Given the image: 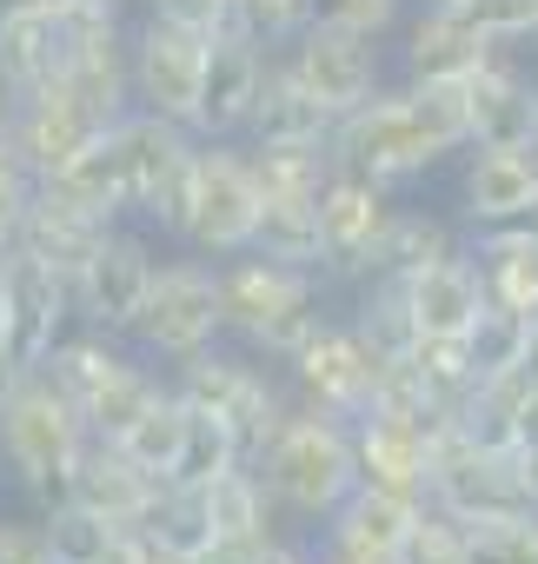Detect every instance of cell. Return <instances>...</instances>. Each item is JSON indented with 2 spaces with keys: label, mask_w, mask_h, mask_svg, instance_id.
Returning a JSON list of instances; mask_svg holds the SVG:
<instances>
[{
  "label": "cell",
  "mask_w": 538,
  "mask_h": 564,
  "mask_svg": "<svg viewBox=\"0 0 538 564\" xmlns=\"http://www.w3.org/2000/svg\"><path fill=\"white\" fill-rule=\"evenodd\" d=\"M531 226H538V213H531Z\"/></svg>",
  "instance_id": "be15d7a7"
},
{
  "label": "cell",
  "mask_w": 538,
  "mask_h": 564,
  "mask_svg": "<svg viewBox=\"0 0 538 564\" xmlns=\"http://www.w3.org/2000/svg\"><path fill=\"white\" fill-rule=\"evenodd\" d=\"M114 147H120V173H127V213L180 232L186 226V199H193V160H200V133L166 120V113H120L114 120Z\"/></svg>",
  "instance_id": "8992f818"
},
{
  "label": "cell",
  "mask_w": 538,
  "mask_h": 564,
  "mask_svg": "<svg viewBox=\"0 0 538 564\" xmlns=\"http://www.w3.org/2000/svg\"><path fill=\"white\" fill-rule=\"evenodd\" d=\"M252 252L280 265H313L320 272V199L306 193H259V226Z\"/></svg>",
  "instance_id": "836d02e7"
},
{
  "label": "cell",
  "mask_w": 538,
  "mask_h": 564,
  "mask_svg": "<svg viewBox=\"0 0 538 564\" xmlns=\"http://www.w3.org/2000/svg\"><path fill=\"white\" fill-rule=\"evenodd\" d=\"M426 498H432L439 511H452L459 524H492V518L531 511V505H525V485H518V471H512V452H492V445L465 438L459 425L432 438Z\"/></svg>",
  "instance_id": "9c48e42d"
},
{
  "label": "cell",
  "mask_w": 538,
  "mask_h": 564,
  "mask_svg": "<svg viewBox=\"0 0 538 564\" xmlns=\"http://www.w3.org/2000/svg\"><path fill=\"white\" fill-rule=\"evenodd\" d=\"M0 326H8V272H0Z\"/></svg>",
  "instance_id": "6f0895ef"
},
{
  "label": "cell",
  "mask_w": 538,
  "mask_h": 564,
  "mask_svg": "<svg viewBox=\"0 0 538 564\" xmlns=\"http://www.w3.org/2000/svg\"><path fill=\"white\" fill-rule=\"evenodd\" d=\"M107 127L67 94V80H54V87H41V94H28L21 100V113H14V153L28 160V173L34 180H54L80 147H94Z\"/></svg>",
  "instance_id": "d6986e66"
},
{
  "label": "cell",
  "mask_w": 538,
  "mask_h": 564,
  "mask_svg": "<svg viewBox=\"0 0 538 564\" xmlns=\"http://www.w3.org/2000/svg\"><path fill=\"white\" fill-rule=\"evenodd\" d=\"M0 272H8V326H0V339H8V352L34 372L61 346L67 319H74V286L54 265L28 259L14 246H8V259H0Z\"/></svg>",
  "instance_id": "9a60e30c"
},
{
  "label": "cell",
  "mask_w": 538,
  "mask_h": 564,
  "mask_svg": "<svg viewBox=\"0 0 538 564\" xmlns=\"http://www.w3.org/2000/svg\"><path fill=\"white\" fill-rule=\"evenodd\" d=\"M266 564H320L306 544H287V538H273V544H266Z\"/></svg>",
  "instance_id": "11a10c76"
},
{
  "label": "cell",
  "mask_w": 538,
  "mask_h": 564,
  "mask_svg": "<svg viewBox=\"0 0 538 564\" xmlns=\"http://www.w3.org/2000/svg\"><path fill=\"white\" fill-rule=\"evenodd\" d=\"M465 557H472V531H465L452 511H439V505L426 498L419 518H412V531H406L399 564H465Z\"/></svg>",
  "instance_id": "b9f144b4"
},
{
  "label": "cell",
  "mask_w": 538,
  "mask_h": 564,
  "mask_svg": "<svg viewBox=\"0 0 538 564\" xmlns=\"http://www.w3.org/2000/svg\"><path fill=\"white\" fill-rule=\"evenodd\" d=\"M538 213V153L531 147H478L465 166V219L518 226Z\"/></svg>",
  "instance_id": "603a6c76"
},
{
  "label": "cell",
  "mask_w": 538,
  "mask_h": 564,
  "mask_svg": "<svg viewBox=\"0 0 538 564\" xmlns=\"http://www.w3.org/2000/svg\"><path fill=\"white\" fill-rule=\"evenodd\" d=\"M34 173H28V160L14 153V147H0V226H8V239H14V219L28 213V199H34Z\"/></svg>",
  "instance_id": "c3c4849f"
},
{
  "label": "cell",
  "mask_w": 538,
  "mask_h": 564,
  "mask_svg": "<svg viewBox=\"0 0 538 564\" xmlns=\"http://www.w3.org/2000/svg\"><path fill=\"white\" fill-rule=\"evenodd\" d=\"M219 333H226V313H219V265H206V259H173V265L153 272V293H147V306H140V319H133L127 339H140V352L180 366V359L206 352Z\"/></svg>",
  "instance_id": "ba28073f"
},
{
  "label": "cell",
  "mask_w": 538,
  "mask_h": 564,
  "mask_svg": "<svg viewBox=\"0 0 538 564\" xmlns=\"http://www.w3.org/2000/svg\"><path fill=\"white\" fill-rule=\"evenodd\" d=\"M80 445H87L80 405L34 366V372L14 386V399L0 405V465H8V471L34 491V505L47 511V505L67 498V471H74Z\"/></svg>",
  "instance_id": "277c9868"
},
{
  "label": "cell",
  "mask_w": 538,
  "mask_h": 564,
  "mask_svg": "<svg viewBox=\"0 0 538 564\" xmlns=\"http://www.w3.org/2000/svg\"><path fill=\"white\" fill-rule=\"evenodd\" d=\"M47 524V557L54 564H147V538L133 524H107L100 511H80V505H47L41 511Z\"/></svg>",
  "instance_id": "83f0119b"
},
{
  "label": "cell",
  "mask_w": 538,
  "mask_h": 564,
  "mask_svg": "<svg viewBox=\"0 0 538 564\" xmlns=\"http://www.w3.org/2000/svg\"><path fill=\"white\" fill-rule=\"evenodd\" d=\"M472 557L465 564H538V511H512L492 524H465Z\"/></svg>",
  "instance_id": "f6af8a7d"
},
{
  "label": "cell",
  "mask_w": 538,
  "mask_h": 564,
  "mask_svg": "<svg viewBox=\"0 0 538 564\" xmlns=\"http://www.w3.org/2000/svg\"><path fill=\"white\" fill-rule=\"evenodd\" d=\"M353 458H359V485H379V491H399V498H426V478H432V438L426 432L366 412L353 425Z\"/></svg>",
  "instance_id": "d4e9b609"
},
{
  "label": "cell",
  "mask_w": 538,
  "mask_h": 564,
  "mask_svg": "<svg viewBox=\"0 0 538 564\" xmlns=\"http://www.w3.org/2000/svg\"><path fill=\"white\" fill-rule=\"evenodd\" d=\"M459 147H465V100L459 87H439V80H412L399 94L379 87L373 100L333 120V160L386 186L439 166Z\"/></svg>",
  "instance_id": "6da1fadb"
},
{
  "label": "cell",
  "mask_w": 538,
  "mask_h": 564,
  "mask_svg": "<svg viewBox=\"0 0 538 564\" xmlns=\"http://www.w3.org/2000/svg\"><path fill=\"white\" fill-rule=\"evenodd\" d=\"M153 272H160L153 246L140 232H127V226H107L100 246L87 252L80 279H74V319L127 339L133 319H140V306H147V293H153Z\"/></svg>",
  "instance_id": "8fae6325"
},
{
  "label": "cell",
  "mask_w": 538,
  "mask_h": 564,
  "mask_svg": "<svg viewBox=\"0 0 538 564\" xmlns=\"http://www.w3.org/2000/svg\"><path fill=\"white\" fill-rule=\"evenodd\" d=\"M259 74H266V47L239 28L213 34L206 41V74H200V100H193V133L200 140H239L246 133V113H252V94H259Z\"/></svg>",
  "instance_id": "2e32d148"
},
{
  "label": "cell",
  "mask_w": 538,
  "mask_h": 564,
  "mask_svg": "<svg viewBox=\"0 0 538 564\" xmlns=\"http://www.w3.org/2000/svg\"><path fill=\"white\" fill-rule=\"evenodd\" d=\"M531 326H538V319H525V313H512V306H485L478 326L465 333L472 379H498V372L531 366Z\"/></svg>",
  "instance_id": "74e56055"
},
{
  "label": "cell",
  "mask_w": 538,
  "mask_h": 564,
  "mask_svg": "<svg viewBox=\"0 0 538 564\" xmlns=\"http://www.w3.org/2000/svg\"><path fill=\"white\" fill-rule=\"evenodd\" d=\"M226 465H239L226 425H219L213 412H193V405H186V438H180V458H173L166 485H206V478L226 471Z\"/></svg>",
  "instance_id": "60d3db41"
},
{
  "label": "cell",
  "mask_w": 538,
  "mask_h": 564,
  "mask_svg": "<svg viewBox=\"0 0 538 564\" xmlns=\"http://www.w3.org/2000/svg\"><path fill=\"white\" fill-rule=\"evenodd\" d=\"M74 0H0V14H67Z\"/></svg>",
  "instance_id": "9f6ffc18"
},
{
  "label": "cell",
  "mask_w": 538,
  "mask_h": 564,
  "mask_svg": "<svg viewBox=\"0 0 538 564\" xmlns=\"http://www.w3.org/2000/svg\"><path fill=\"white\" fill-rule=\"evenodd\" d=\"M313 557H320V551H313ZM320 564H340V557H320Z\"/></svg>",
  "instance_id": "91938a15"
},
{
  "label": "cell",
  "mask_w": 538,
  "mask_h": 564,
  "mask_svg": "<svg viewBox=\"0 0 538 564\" xmlns=\"http://www.w3.org/2000/svg\"><path fill=\"white\" fill-rule=\"evenodd\" d=\"M252 226H259V180H252L246 153L233 140H200L180 239L206 259H239V252H252Z\"/></svg>",
  "instance_id": "52a82bcc"
},
{
  "label": "cell",
  "mask_w": 538,
  "mask_h": 564,
  "mask_svg": "<svg viewBox=\"0 0 538 564\" xmlns=\"http://www.w3.org/2000/svg\"><path fill=\"white\" fill-rule=\"evenodd\" d=\"M445 252H459L452 226H445V219H432V213L399 206V213H392V226H386V239H379V252H373V272H399V279H412V272H426V265H432V259H445ZM373 272H366V279H373Z\"/></svg>",
  "instance_id": "d590c367"
},
{
  "label": "cell",
  "mask_w": 538,
  "mask_h": 564,
  "mask_svg": "<svg viewBox=\"0 0 538 564\" xmlns=\"http://www.w3.org/2000/svg\"><path fill=\"white\" fill-rule=\"evenodd\" d=\"M107 226H120V219H94V213L67 206L54 186H34L28 213L14 219V252H28V259L54 265V272L67 279V286H74L80 265H87V252L100 246V232H107Z\"/></svg>",
  "instance_id": "ffe728a7"
},
{
  "label": "cell",
  "mask_w": 538,
  "mask_h": 564,
  "mask_svg": "<svg viewBox=\"0 0 538 564\" xmlns=\"http://www.w3.org/2000/svg\"><path fill=\"white\" fill-rule=\"evenodd\" d=\"M21 379H28V366H21V359L8 352V339H0V405L14 399V386H21Z\"/></svg>",
  "instance_id": "f5cc1de1"
},
{
  "label": "cell",
  "mask_w": 538,
  "mask_h": 564,
  "mask_svg": "<svg viewBox=\"0 0 538 564\" xmlns=\"http://www.w3.org/2000/svg\"><path fill=\"white\" fill-rule=\"evenodd\" d=\"M140 531H147L160 551L193 557V551L213 538V518H206L200 485H160V491H153V505H147V518H140Z\"/></svg>",
  "instance_id": "f35d334b"
},
{
  "label": "cell",
  "mask_w": 538,
  "mask_h": 564,
  "mask_svg": "<svg viewBox=\"0 0 538 564\" xmlns=\"http://www.w3.org/2000/svg\"><path fill=\"white\" fill-rule=\"evenodd\" d=\"M160 392H166V379H160L153 366H127V372H120L107 392H94V399L80 405V419H87V438H107V445H114V438H120V432H127V425H133V419H140V412L160 399Z\"/></svg>",
  "instance_id": "ab89813d"
},
{
  "label": "cell",
  "mask_w": 538,
  "mask_h": 564,
  "mask_svg": "<svg viewBox=\"0 0 538 564\" xmlns=\"http://www.w3.org/2000/svg\"><path fill=\"white\" fill-rule=\"evenodd\" d=\"M531 47H538V28H531Z\"/></svg>",
  "instance_id": "94428289"
},
{
  "label": "cell",
  "mask_w": 538,
  "mask_h": 564,
  "mask_svg": "<svg viewBox=\"0 0 538 564\" xmlns=\"http://www.w3.org/2000/svg\"><path fill=\"white\" fill-rule=\"evenodd\" d=\"M459 100H465V147H531V127H538V80L518 74L505 61V47L472 74L459 80Z\"/></svg>",
  "instance_id": "e0dca14e"
},
{
  "label": "cell",
  "mask_w": 538,
  "mask_h": 564,
  "mask_svg": "<svg viewBox=\"0 0 538 564\" xmlns=\"http://www.w3.org/2000/svg\"><path fill=\"white\" fill-rule=\"evenodd\" d=\"M320 14V0H233V28L252 34L266 54L273 47H293V34Z\"/></svg>",
  "instance_id": "ee69618b"
},
{
  "label": "cell",
  "mask_w": 538,
  "mask_h": 564,
  "mask_svg": "<svg viewBox=\"0 0 538 564\" xmlns=\"http://www.w3.org/2000/svg\"><path fill=\"white\" fill-rule=\"evenodd\" d=\"M8 246H14V239H8V226H0V259H8Z\"/></svg>",
  "instance_id": "680465c9"
},
{
  "label": "cell",
  "mask_w": 538,
  "mask_h": 564,
  "mask_svg": "<svg viewBox=\"0 0 538 564\" xmlns=\"http://www.w3.org/2000/svg\"><path fill=\"white\" fill-rule=\"evenodd\" d=\"M512 471H518V485H525V505L538 511V432L512 445Z\"/></svg>",
  "instance_id": "816d5d0a"
},
{
  "label": "cell",
  "mask_w": 538,
  "mask_h": 564,
  "mask_svg": "<svg viewBox=\"0 0 538 564\" xmlns=\"http://www.w3.org/2000/svg\"><path fill=\"white\" fill-rule=\"evenodd\" d=\"M206 41H213V34H193V28H180V21L147 14V21L127 34L133 107L193 127V100H200V74H206Z\"/></svg>",
  "instance_id": "7c38bea8"
},
{
  "label": "cell",
  "mask_w": 538,
  "mask_h": 564,
  "mask_svg": "<svg viewBox=\"0 0 538 564\" xmlns=\"http://www.w3.org/2000/svg\"><path fill=\"white\" fill-rule=\"evenodd\" d=\"M472 259L485 272L492 306H512V313L538 319V226L531 219H518V226H478Z\"/></svg>",
  "instance_id": "484cf974"
},
{
  "label": "cell",
  "mask_w": 538,
  "mask_h": 564,
  "mask_svg": "<svg viewBox=\"0 0 538 564\" xmlns=\"http://www.w3.org/2000/svg\"><path fill=\"white\" fill-rule=\"evenodd\" d=\"M67 74V34L61 14H0V80L21 100L54 87Z\"/></svg>",
  "instance_id": "f1b7e54d"
},
{
  "label": "cell",
  "mask_w": 538,
  "mask_h": 564,
  "mask_svg": "<svg viewBox=\"0 0 538 564\" xmlns=\"http://www.w3.org/2000/svg\"><path fill=\"white\" fill-rule=\"evenodd\" d=\"M419 505H426V498H399V491L359 485V491L326 518L320 557H340V564H399V551H406V531H412Z\"/></svg>",
  "instance_id": "ac0fdd59"
},
{
  "label": "cell",
  "mask_w": 538,
  "mask_h": 564,
  "mask_svg": "<svg viewBox=\"0 0 538 564\" xmlns=\"http://www.w3.org/2000/svg\"><path fill=\"white\" fill-rule=\"evenodd\" d=\"M147 14L180 21V28H193V34H226V28H233V0H153Z\"/></svg>",
  "instance_id": "7dc6e473"
},
{
  "label": "cell",
  "mask_w": 538,
  "mask_h": 564,
  "mask_svg": "<svg viewBox=\"0 0 538 564\" xmlns=\"http://www.w3.org/2000/svg\"><path fill=\"white\" fill-rule=\"evenodd\" d=\"M127 366H133V359L120 352V333H100V326H87V333H61V346L41 359V372H47L74 405H87L94 392H107Z\"/></svg>",
  "instance_id": "f546056e"
},
{
  "label": "cell",
  "mask_w": 538,
  "mask_h": 564,
  "mask_svg": "<svg viewBox=\"0 0 538 564\" xmlns=\"http://www.w3.org/2000/svg\"><path fill=\"white\" fill-rule=\"evenodd\" d=\"M246 133H252V147H287V140H326V147H333V113L320 107V94L300 80L293 61H273V54H266V74H259Z\"/></svg>",
  "instance_id": "cb8c5ba5"
},
{
  "label": "cell",
  "mask_w": 538,
  "mask_h": 564,
  "mask_svg": "<svg viewBox=\"0 0 538 564\" xmlns=\"http://www.w3.org/2000/svg\"><path fill=\"white\" fill-rule=\"evenodd\" d=\"M153 491H160V478L140 471V465H133L120 445H107V438H87L80 458H74V471H67V505L100 511L107 524H140L147 505H153Z\"/></svg>",
  "instance_id": "44dd1931"
},
{
  "label": "cell",
  "mask_w": 538,
  "mask_h": 564,
  "mask_svg": "<svg viewBox=\"0 0 538 564\" xmlns=\"http://www.w3.org/2000/svg\"><path fill=\"white\" fill-rule=\"evenodd\" d=\"M166 386H173L193 412H213V419L226 425V438H233V458H239V465H259V458H266V445L280 438V425L293 419V399H287L273 379H266L252 359L219 352V346H206V352L180 359Z\"/></svg>",
  "instance_id": "5b68a950"
},
{
  "label": "cell",
  "mask_w": 538,
  "mask_h": 564,
  "mask_svg": "<svg viewBox=\"0 0 538 564\" xmlns=\"http://www.w3.org/2000/svg\"><path fill=\"white\" fill-rule=\"evenodd\" d=\"M426 8H439V0H426Z\"/></svg>",
  "instance_id": "6125c7cd"
},
{
  "label": "cell",
  "mask_w": 538,
  "mask_h": 564,
  "mask_svg": "<svg viewBox=\"0 0 538 564\" xmlns=\"http://www.w3.org/2000/svg\"><path fill=\"white\" fill-rule=\"evenodd\" d=\"M287 61L300 67V80L320 94V107H326L333 120L379 94V41H373V34H353V28H340V21H326V14H313V21L293 34V54H287Z\"/></svg>",
  "instance_id": "5bb4252c"
},
{
  "label": "cell",
  "mask_w": 538,
  "mask_h": 564,
  "mask_svg": "<svg viewBox=\"0 0 538 564\" xmlns=\"http://www.w3.org/2000/svg\"><path fill=\"white\" fill-rule=\"evenodd\" d=\"M353 333L392 366L419 346V313H412V286L399 272H373L366 286H359V313H353Z\"/></svg>",
  "instance_id": "1f68e13d"
},
{
  "label": "cell",
  "mask_w": 538,
  "mask_h": 564,
  "mask_svg": "<svg viewBox=\"0 0 538 564\" xmlns=\"http://www.w3.org/2000/svg\"><path fill=\"white\" fill-rule=\"evenodd\" d=\"M180 438H186V399L166 386V392H160V399H153V405H147L114 445H120L140 471H153V478L166 485V471H173V458H180Z\"/></svg>",
  "instance_id": "8d00e7d4"
},
{
  "label": "cell",
  "mask_w": 538,
  "mask_h": 564,
  "mask_svg": "<svg viewBox=\"0 0 538 564\" xmlns=\"http://www.w3.org/2000/svg\"><path fill=\"white\" fill-rule=\"evenodd\" d=\"M399 199L386 180H366L353 166H333V180L320 186V272H340V279H366L373 272V252L392 226Z\"/></svg>",
  "instance_id": "4fadbf2b"
},
{
  "label": "cell",
  "mask_w": 538,
  "mask_h": 564,
  "mask_svg": "<svg viewBox=\"0 0 538 564\" xmlns=\"http://www.w3.org/2000/svg\"><path fill=\"white\" fill-rule=\"evenodd\" d=\"M246 166L259 180V193H306L320 199V186L333 180V147L326 140H287V147H246Z\"/></svg>",
  "instance_id": "e575fe53"
},
{
  "label": "cell",
  "mask_w": 538,
  "mask_h": 564,
  "mask_svg": "<svg viewBox=\"0 0 538 564\" xmlns=\"http://www.w3.org/2000/svg\"><path fill=\"white\" fill-rule=\"evenodd\" d=\"M287 366H293L300 405L306 412H326V419H346V425H359L373 412V392H379V372H386V359L353 333V319L346 326L326 319Z\"/></svg>",
  "instance_id": "30bf717a"
},
{
  "label": "cell",
  "mask_w": 538,
  "mask_h": 564,
  "mask_svg": "<svg viewBox=\"0 0 538 564\" xmlns=\"http://www.w3.org/2000/svg\"><path fill=\"white\" fill-rule=\"evenodd\" d=\"M219 313H226V333H239L266 359H293L326 326L313 265H280L259 252H239V265H219Z\"/></svg>",
  "instance_id": "3957f363"
},
{
  "label": "cell",
  "mask_w": 538,
  "mask_h": 564,
  "mask_svg": "<svg viewBox=\"0 0 538 564\" xmlns=\"http://www.w3.org/2000/svg\"><path fill=\"white\" fill-rule=\"evenodd\" d=\"M0 564H54L41 518H0Z\"/></svg>",
  "instance_id": "681fc988"
},
{
  "label": "cell",
  "mask_w": 538,
  "mask_h": 564,
  "mask_svg": "<svg viewBox=\"0 0 538 564\" xmlns=\"http://www.w3.org/2000/svg\"><path fill=\"white\" fill-rule=\"evenodd\" d=\"M14 113H21V94L0 80V147H14Z\"/></svg>",
  "instance_id": "db71d44e"
},
{
  "label": "cell",
  "mask_w": 538,
  "mask_h": 564,
  "mask_svg": "<svg viewBox=\"0 0 538 564\" xmlns=\"http://www.w3.org/2000/svg\"><path fill=\"white\" fill-rule=\"evenodd\" d=\"M200 498H206V518H213L219 538H273L280 505H273V491H266L259 465H226V471H213V478L200 485Z\"/></svg>",
  "instance_id": "4dcf8cb0"
},
{
  "label": "cell",
  "mask_w": 538,
  "mask_h": 564,
  "mask_svg": "<svg viewBox=\"0 0 538 564\" xmlns=\"http://www.w3.org/2000/svg\"><path fill=\"white\" fill-rule=\"evenodd\" d=\"M273 538H280V531H273ZM273 538H219V531H213L186 564H266V544H273Z\"/></svg>",
  "instance_id": "f907efd6"
},
{
  "label": "cell",
  "mask_w": 538,
  "mask_h": 564,
  "mask_svg": "<svg viewBox=\"0 0 538 564\" xmlns=\"http://www.w3.org/2000/svg\"><path fill=\"white\" fill-rule=\"evenodd\" d=\"M41 186H54L67 206H80V213H94V219H120L127 213V173H120V147H114V127L94 140V147H80L54 180H41Z\"/></svg>",
  "instance_id": "d6a6232c"
},
{
  "label": "cell",
  "mask_w": 538,
  "mask_h": 564,
  "mask_svg": "<svg viewBox=\"0 0 538 564\" xmlns=\"http://www.w3.org/2000/svg\"><path fill=\"white\" fill-rule=\"evenodd\" d=\"M452 21H465L472 34H485L492 47H512V41H531L538 28V0H439Z\"/></svg>",
  "instance_id": "7bdbcfd3"
},
{
  "label": "cell",
  "mask_w": 538,
  "mask_h": 564,
  "mask_svg": "<svg viewBox=\"0 0 538 564\" xmlns=\"http://www.w3.org/2000/svg\"><path fill=\"white\" fill-rule=\"evenodd\" d=\"M259 478L273 491V505L300 524H326L353 491H359V458H353V425L293 405V419L280 425V438L266 445Z\"/></svg>",
  "instance_id": "7a4b0ae2"
},
{
  "label": "cell",
  "mask_w": 538,
  "mask_h": 564,
  "mask_svg": "<svg viewBox=\"0 0 538 564\" xmlns=\"http://www.w3.org/2000/svg\"><path fill=\"white\" fill-rule=\"evenodd\" d=\"M399 8H406V0H320L326 21H340V28H353V34H373V41L399 28Z\"/></svg>",
  "instance_id": "bcb514c9"
},
{
  "label": "cell",
  "mask_w": 538,
  "mask_h": 564,
  "mask_svg": "<svg viewBox=\"0 0 538 564\" xmlns=\"http://www.w3.org/2000/svg\"><path fill=\"white\" fill-rule=\"evenodd\" d=\"M492 54H498V47H492L485 34H472L465 21H452L445 8H426V14L412 21V34H406V74H412V80H439V87L472 80Z\"/></svg>",
  "instance_id": "4316f807"
},
{
  "label": "cell",
  "mask_w": 538,
  "mask_h": 564,
  "mask_svg": "<svg viewBox=\"0 0 538 564\" xmlns=\"http://www.w3.org/2000/svg\"><path fill=\"white\" fill-rule=\"evenodd\" d=\"M406 286H412L419 339H465V333L478 326V313L492 306L485 272H478V259H472V252H445V259H432L426 272H412V279H406Z\"/></svg>",
  "instance_id": "7402d4cb"
}]
</instances>
